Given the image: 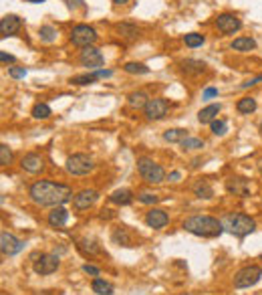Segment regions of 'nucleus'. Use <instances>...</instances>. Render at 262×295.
Instances as JSON below:
<instances>
[{"mask_svg":"<svg viewBox=\"0 0 262 295\" xmlns=\"http://www.w3.org/2000/svg\"><path fill=\"white\" fill-rule=\"evenodd\" d=\"M30 200L38 206H63L65 202L73 200V190L67 184L50 182V180H38L28 188Z\"/></svg>","mask_w":262,"mask_h":295,"instance_id":"obj_1","label":"nucleus"},{"mask_svg":"<svg viewBox=\"0 0 262 295\" xmlns=\"http://www.w3.org/2000/svg\"><path fill=\"white\" fill-rule=\"evenodd\" d=\"M234 51H240V53H246V51H254L256 48V40L254 38H250V36H238V38H234L232 40V44H230Z\"/></svg>","mask_w":262,"mask_h":295,"instance_id":"obj_24","label":"nucleus"},{"mask_svg":"<svg viewBox=\"0 0 262 295\" xmlns=\"http://www.w3.org/2000/svg\"><path fill=\"white\" fill-rule=\"evenodd\" d=\"M12 160V152H10V148L6 144H0V164L2 166H8Z\"/></svg>","mask_w":262,"mask_h":295,"instance_id":"obj_37","label":"nucleus"},{"mask_svg":"<svg viewBox=\"0 0 262 295\" xmlns=\"http://www.w3.org/2000/svg\"><path fill=\"white\" fill-rule=\"evenodd\" d=\"M216 26H218V30L224 32V34H234L236 30L242 28V22H240V18H236L234 14L224 12V14H220V16L216 18Z\"/></svg>","mask_w":262,"mask_h":295,"instance_id":"obj_14","label":"nucleus"},{"mask_svg":"<svg viewBox=\"0 0 262 295\" xmlns=\"http://www.w3.org/2000/svg\"><path fill=\"white\" fill-rule=\"evenodd\" d=\"M20 168H22L24 172H28V174H38V172L44 170V160H42V156H38V154H26V156H22V160H20Z\"/></svg>","mask_w":262,"mask_h":295,"instance_id":"obj_16","label":"nucleus"},{"mask_svg":"<svg viewBox=\"0 0 262 295\" xmlns=\"http://www.w3.org/2000/svg\"><path fill=\"white\" fill-rule=\"evenodd\" d=\"M8 75H10L12 79H24V77H26V69H24V67H10V69H8Z\"/></svg>","mask_w":262,"mask_h":295,"instance_id":"obj_40","label":"nucleus"},{"mask_svg":"<svg viewBox=\"0 0 262 295\" xmlns=\"http://www.w3.org/2000/svg\"><path fill=\"white\" fill-rule=\"evenodd\" d=\"M168 110H170V104H168V100H164V97H155V100H149L147 106L143 108L145 118L151 120V122L164 120L166 114H168Z\"/></svg>","mask_w":262,"mask_h":295,"instance_id":"obj_9","label":"nucleus"},{"mask_svg":"<svg viewBox=\"0 0 262 295\" xmlns=\"http://www.w3.org/2000/svg\"><path fill=\"white\" fill-rule=\"evenodd\" d=\"M192 190H194V194L198 196V198H204V200H208V198H212V196H214V190H212V186L208 184V180H198Z\"/></svg>","mask_w":262,"mask_h":295,"instance_id":"obj_25","label":"nucleus"},{"mask_svg":"<svg viewBox=\"0 0 262 295\" xmlns=\"http://www.w3.org/2000/svg\"><path fill=\"white\" fill-rule=\"evenodd\" d=\"M170 222V216L166 210L162 208H151L147 214H145V224L149 228H164L166 224Z\"/></svg>","mask_w":262,"mask_h":295,"instance_id":"obj_15","label":"nucleus"},{"mask_svg":"<svg viewBox=\"0 0 262 295\" xmlns=\"http://www.w3.org/2000/svg\"><path fill=\"white\" fill-rule=\"evenodd\" d=\"M38 34H40V38L44 40V42H52V40H57V28L55 26H50V24H44V26H40V30H38Z\"/></svg>","mask_w":262,"mask_h":295,"instance_id":"obj_32","label":"nucleus"},{"mask_svg":"<svg viewBox=\"0 0 262 295\" xmlns=\"http://www.w3.org/2000/svg\"><path fill=\"white\" fill-rule=\"evenodd\" d=\"M20 28H22V20L16 14H6V16L0 18V36H2V38L14 36Z\"/></svg>","mask_w":262,"mask_h":295,"instance_id":"obj_13","label":"nucleus"},{"mask_svg":"<svg viewBox=\"0 0 262 295\" xmlns=\"http://www.w3.org/2000/svg\"><path fill=\"white\" fill-rule=\"evenodd\" d=\"M79 63H81L83 67L91 69V71H97V69L103 67L105 59H103V55H101L99 48H95V46H85L83 51H81V55H79Z\"/></svg>","mask_w":262,"mask_h":295,"instance_id":"obj_11","label":"nucleus"},{"mask_svg":"<svg viewBox=\"0 0 262 295\" xmlns=\"http://www.w3.org/2000/svg\"><path fill=\"white\" fill-rule=\"evenodd\" d=\"M125 73H131V75H147L149 73V67L143 65V63H135V61H129L123 65Z\"/></svg>","mask_w":262,"mask_h":295,"instance_id":"obj_30","label":"nucleus"},{"mask_svg":"<svg viewBox=\"0 0 262 295\" xmlns=\"http://www.w3.org/2000/svg\"><path fill=\"white\" fill-rule=\"evenodd\" d=\"M22 249H24V242L16 238L12 232H6V230L0 232V251H2V255L12 257V255H18Z\"/></svg>","mask_w":262,"mask_h":295,"instance_id":"obj_10","label":"nucleus"},{"mask_svg":"<svg viewBox=\"0 0 262 295\" xmlns=\"http://www.w3.org/2000/svg\"><path fill=\"white\" fill-rule=\"evenodd\" d=\"M67 2H69V6H71V8H77V6H81V4H83V0H67Z\"/></svg>","mask_w":262,"mask_h":295,"instance_id":"obj_45","label":"nucleus"},{"mask_svg":"<svg viewBox=\"0 0 262 295\" xmlns=\"http://www.w3.org/2000/svg\"><path fill=\"white\" fill-rule=\"evenodd\" d=\"M180 178H182V174H180V172H172V174H170V180H172V182H178Z\"/></svg>","mask_w":262,"mask_h":295,"instance_id":"obj_46","label":"nucleus"},{"mask_svg":"<svg viewBox=\"0 0 262 295\" xmlns=\"http://www.w3.org/2000/svg\"><path fill=\"white\" fill-rule=\"evenodd\" d=\"M26 2H30V4H40V2H44V0H26Z\"/></svg>","mask_w":262,"mask_h":295,"instance_id":"obj_47","label":"nucleus"},{"mask_svg":"<svg viewBox=\"0 0 262 295\" xmlns=\"http://www.w3.org/2000/svg\"><path fill=\"white\" fill-rule=\"evenodd\" d=\"M77 247H79V251H81L83 255H87V257H95V255L101 253V247L97 244V240H95V238H89V236L81 238Z\"/></svg>","mask_w":262,"mask_h":295,"instance_id":"obj_21","label":"nucleus"},{"mask_svg":"<svg viewBox=\"0 0 262 295\" xmlns=\"http://www.w3.org/2000/svg\"><path fill=\"white\" fill-rule=\"evenodd\" d=\"M184 230L196 234V236H204V238H214L220 236L224 230V224L214 218V216H206V214H194L190 218L184 220Z\"/></svg>","mask_w":262,"mask_h":295,"instance_id":"obj_2","label":"nucleus"},{"mask_svg":"<svg viewBox=\"0 0 262 295\" xmlns=\"http://www.w3.org/2000/svg\"><path fill=\"white\" fill-rule=\"evenodd\" d=\"M83 271H85L87 275H93V277H99V269H97L95 265H89V263H87V265H83Z\"/></svg>","mask_w":262,"mask_h":295,"instance_id":"obj_43","label":"nucleus"},{"mask_svg":"<svg viewBox=\"0 0 262 295\" xmlns=\"http://www.w3.org/2000/svg\"><path fill=\"white\" fill-rule=\"evenodd\" d=\"M95 40H97V32H95V28L89 26V24H77V26L71 30V42H73L75 46H81V48L93 46Z\"/></svg>","mask_w":262,"mask_h":295,"instance_id":"obj_8","label":"nucleus"},{"mask_svg":"<svg viewBox=\"0 0 262 295\" xmlns=\"http://www.w3.org/2000/svg\"><path fill=\"white\" fill-rule=\"evenodd\" d=\"M137 200L143 202V204H155V202H160L162 198H160L157 194H151V192H141V194L137 196Z\"/></svg>","mask_w":262,"mask_h":295,"instance_id":"obj_38","label":"nucleus"},{"mask_svg":"<svg viewBox=\"0 0 262 295\" xmlns=\"http://www.w3.org/2000/svg\"><path fill=\"white\" fill-rule=\"evenodd\" d=\"M65 168H67V172L73 174V176H85V174L93 172L95 164H93V158L87 156V154H73V156L67 158Z\"/></svg>","mask_w":262,"mask_h":295,"instance_id":"obj_5","label":"nucleus"},{"mask_svg":"<svg viewBox=\"0 0 262 295\" xmlns=\"http://www.w3.org/2000/svg\"><path fill=\"white\" fill-rule=\"evenodd\" d=\"M260 277H262V267H258V265L244 267V269H240V271L236 273V277H234V287H236V289L252 287V285H256V283L260 281Z\"/></svg>","mask_w":262,"mask_h":295,"instance_id":"obj_6","label":"nucleus"},{"mask_svg":"<svg viewBox=\"0 0 262 295\" xmlns=\"http://www.w3.org/2000/svg\"><path fill=\"white\" fill-rule=\"evenodd\" d=\"M95 81H97V77H95V73H93V71L83 73V75H75V77H71V83H73V85H91V83H95Z\"/></svg>","mask_w":262,"mask_h":295,"instance_id":"obj_33","label":"nucleus"},{"mask_svg":"<svg viewBox=\"0 0 262 295\" xmlns=\"http://www.w3.org/2000/svg\"><path fill=\"white\" fill-rule=\"evenodd\" d=\"M236 110L240 114H252V112H256V100H252V97H242L236 104Z\"/></svg>","mask_w":262,"mask_h":295,"instance_id":"obj_31","label":"nucleus"},{"mask_svg":"<svg viewBox=\"0 0 262 295\" xmlns=\"http://www.w3.org/2000/svg\"><path fill=\"white\" fill-rule=\"evenodd\" d=\"M260 132H262V122H260Z\"/></svg>","mask_w":262,"mask_h":295,"instance_id":"obj_49","label":"nucleus"},{"mask_svg":"<svg viewBox=\"0 0 262 295\" xmlns=\"http://www.w3.org/2000/svg\"><path fill=\"white\" fill-rule=\"evenodd\" d=\"M48 224L50 226H55V228H59V226H65L67 224V220H69V212H67V208H63V206H55L50 212H48Z\"/></svg>","mask_w":262,"mask_h":295,"instance_id":"obj_18","label":"nucleus"},{"mask_svg":"<svg viewBox=\"0 0 262 295\" xmlns=\"http://www.w3.org/2000/svg\"><path fill=\"white\" fill-rule=\"evenodd\" d=\"M115 4H125V2H129V0H113Z\"/></svg>","mask_w":262,"mask_h":295,"instance_id":"obj_48","label":"nucleus"},{"mask_svg":"<svg viewBox=\"0 0 262 295\" xmlns=\"http://www.w3.org/2000/svg\"><path fill=\"white\" fill-rule=\"evenodd\" d=\"M91 287H93V291H95L97 295H111V293H113V285H111L109 281L101 279V277H95L93 283H91Z\"/></svg>","mask_w":262,"mask_h":295,"instance_id":"obj_29","label":"nucleus"},{"mask_svg":"<svg viewBox=\"0 0 262 295\" xmlns=\"http://www.w3.org/2000/svg\"><path fill=\"white\" fill-rule=\"evenodd\" d=\"M111 240L115 244H119V247H133V238H131V234H129V230L125 226L115 228L113 234H111Z\"/></svg>","mask_w":262,"mask_h":295,"instance_id":"obj_22","label":"nucleus"},{"mask_svg":"<svg viewBox=\"0 0 262 295\" xmlns=\"http://www.w3.org/2000/svg\"><path fill=\"white\" fill-rule=\"evenodd\" d=\"M147 102H149V97H147V93H143V91H133V93L127 95V104H129L131 108H135V110L145 108Z\"/></svg>","mask_w":262,"mask_h":295,"instance_id":"obj_27","label":"nucleus"},{"mask_svg":"<svg viewBox=\"0 0 262 295\" xmlns=\"http://www.w3.org/2000/svg\"><path fill=\"white\" fill-rule=\"evenodd\" d=\"M115 32L119 36H123V38H135L139 34V28L135 24H131V22H119L115 26Z\"/></svg>","mask_w":262,"mask_h":295,"instance_id":"obj_28","label":"nucleus"},{"mask_svg":"<svg viewBox=\"0 0 262 295\" xmlns=\"http://www.w3.org/2000/svg\"><path fill=\"white\" fill-rule=\"evenodd\" d=\"M186 138H190V136H188V130H184V128H174L164 134V140L170 144H182Z\"/></svg>","mask_w":262,"mask_h":295,"instance_id":"obj_26","label":"nucleus"},{"mask_svg":"<svg viewBox=\"0 0 262 295\" xmlns=\"http://www.w3.org/2000/svg\"><path fill=\"white\" fill-rule=\"evenodd\" d=\"M32 259H34L32 269H34L36 275H52V273L59 269V265H61V261H59L57 255H48V253L32 255Z\"/></svg>","mask_w":262,"mask_h":295,"instance_id":"obj_7","label":"nucleus"},{"mask_svg":"<svg viewBox=\"0 0 262 295\" xmlns=\"http://www.w3.org/2000/svg\"><path fill=\"white\" fill-rule=\"evenodd\" d=\"M97 198H99V192L97 190H93V188H85V190H81V192H77L75 196H73V208L75 210H87V208H91L95 202H97Z\"/></svg>","mask_w":262,"mask_h":295,"instance_id":"obj_12","label":"nucleus"},{"mask_svg":"<svg viewBox=\"0 0 262 295\" xmlns=\"http://www.w3.org/2000/svg\"><path fill=\"white\" fill-rule=\"evenodd\" d=\"M137 172H139V176H141L145 182H149V184H160V182H164V178H166L164 168H162L160 164H155L151 158H145V156L137 160Z\"/></svg>","mask_w":262,"mask_h":295,"instance_id":"obj_4","label":"nucleus"},{"mask_svg":"<svg viewBox=\"0 0 262 295\" xmlns=\"http://www.w3.org/2000/svg\"><path fill=\"white\" fill-rule=\"evenodd\" d=\"M32 118H36V120H46V118H50V108H48L46 104H36V106L32 108Z\"/></svg>","mask_w":262,"mask_h":295,"instance_id":"obj_35","label":"nucleus"},{"mask_svg":"<svg viewBox=\"0 0 262 295\" xmlns=\"http://www.w3.org/2000/svg\"><path fill=\"white\" fill-rule=\"evenodd\" d=\"M210 126H212V134L214 136H224L226 134V122L224 120H214Z\"/></svg>","mask_w":262,"mask_h":295,"instance_id":"obj_39","label":"nucleus"},{"mask_svg":"<svg viewBox=\"0 0 262 295\" xmlns=\"http://www.w3.org/2000/svg\"><path fill=\"white\" fill-rule=\"evenodd\" d=\"M220 110H222L220 104H212V106L202 108V110L198 112V122H200V124H212V122L218 118Z\"/></svg>","mask_w":262,"mask_h":295,"instance_id":"obj_19","label":"nucleus"},{"mask_svg":"<svg viewBox=\"0 0 262 295\" xmlns=\"http://www.w3.org/2000/svg\"><path fill=\"white\" fill-rule=\"evenodd\" d=\"M226 190H228L230 194H234V196H248V192H250V184H248L246 178L236 176V178L226 180Z\"/></svg>","mask_w":262,"mask_h":295,"instance_id":"obj_17","label":"nucleus"},{"mask_svg":"<svg viewBox=\"0 0 262 295\" xmlns=\"http://www.w3.org/2000/svg\"><path fill=\"white\" fill-rule=\"evenodd\" d=\"M204 34H198V32H190V34H186L184 36V42H186V46H190V48H196V46H202L204 44Z\"/></svg>","mask_w":262,"mask_h":295,"instance_id":"obj_34","label":"nucleus"},{"mask_svg":"<svg viewBox=\"0 0 262 295\" xmlns=\"http://www.w3.org/2000/svg\"><path fill=\"white\" fill-rule=\"evenodd\" d=\"M224 228H228L232 234H236V236H240V238H244L246 234H250L254 228H256V222H254V218L252 216H248V214H244V212H234V214H228L226 218H224Z\"/></svg>","mask_w":262,"mask_h":295,"instance_id":"obj_3","label":"nucleus"},{"mask_svg":"<svg viewBox=\"0 0 262 295\" xmlns=\"http://www.w3.org/2000/svg\"><path fill=\"white\" fill-rule=\"evenodd\" d=\"M0 63H2V65H14L16 63V57L14 55H8L4 51H0Z\"/></svg>","mask_w":262,"mask_h":295,"instance_id":"obj_41","label":"nucleus"},{"mask_svg":"<svg viewBox=\"0 0 262 295\" xmlns=\"http://www.w3.org/2000/svg\"><path fill=\"white\" fill-rule=\"evenodd\" d=\"M180 67L188 75H200V73L206 71V63L204 61H198V59H186V61L180 63Z\"/></svg>","mask_w":262,"mask_h":295,"instance_id":"obj_23","label":"nucleus"},{"mask_svg":"<svg viewBox=\"0 0 262 295\" xmlns=\"http://www.w3.org/2000/svg\"><path fill=\"white\" fill-rule=\"evenodd\" d=\"M202 97H204V100H210V97H218V89L216 87H208V89H204Z\"/></svg>","mask_w":262,"mask_h":295,"instance_id":"obj_42","label":"nucleus"},{"mask_svg":"<svg viewBox=\"0 0 262 295\" xmlns=\"http://www.w3.org/2000/svg\"><path fill=\"white\" fill-rule=\"evenodd\" d=\"M109 200H111L113 204L127 206V204H131V202H133V192H131L129 188H119V190H115V192L109 196Z\"/></svg>","mask_w":262,"mask_h":295,"instance_id":"obj_20","label":"nucleus"},{"mask_svg":"<svg viewBox=\"0 0 262 295\" xmlns=\"http://www.w3.org/2000/svg\"><path fill=\"white\" fill-rule=\"evenodd\" d=\"M111 216H113V210H107V208L101 210V218H111Z\"/></svg>","mask_w":262,"mask_h":295,"instance_id":"obj_44","label":"nucleus"},{"mask_svg":"<svg viewBox=\"0 0 262 295\" xmlns=\"http://www.w3.org/2000/svg\"><path fill=\"white\" fill-rule=\"evenodd\" d=\"M182 148L184 150H200V148H204V142L200 138H186L182 142Z\"/></svg>","mask_w":262,"mask_h":295,"instance_id":"obj_36","label":"nucleus"}]
</instances>
